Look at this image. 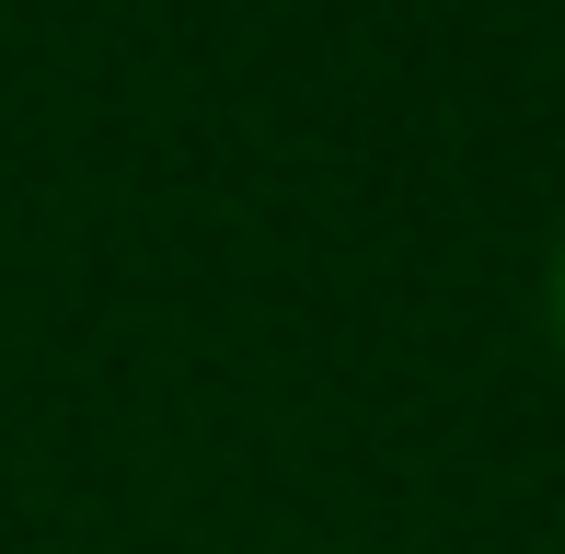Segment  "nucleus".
Masks as SVG:
<instances>
[{"label":"nucleus","instance_id":"nucleus-1","mask_svg":"<svg viewBox=\"0 0 565 554\" xmlns=\"http://www.w3.org/2000/svg\"><path fill=\"white\" fill-rule=\"evenodd\" d=\"M543 323H554V347H565V232H554V266H543Z\"/></svg>","mask_w":565,"mask_h":554}]
</instances>
